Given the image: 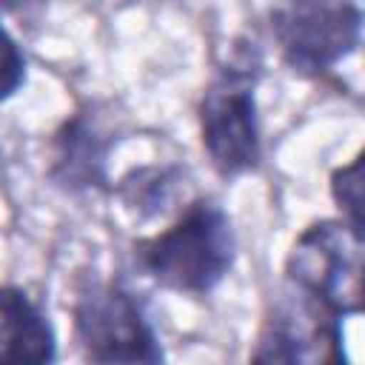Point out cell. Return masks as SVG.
<instances>
[{"label":"cell","mask_w":365,"mask_h":365,"mask_svg":"<svg viewBox=\"0 0 365 365\" xmlns=\"http://www.w3.org/2000/svg\"><path fill=\"white\" fill-rule=\"evenodd\" d=\"M26 83V54L0 20V103L11 100Z\"/></svg>","instance_id":"11"},{"label":"cell","mask_w":365,"mask_h":365,"mask_svg":"<svg viewBox=\"0 0 365 365\" xmlns=\"http://www.w3.org/2000/svg\"><path fill=\"white\" fill-rule=\"evenodd\" d=\"M57 331L17 285H0V365H54Z\"/></svg>","instance_id":"8"},{"label":"cell","mask_w":365,"mask_h":365,"mask_svg":"<svg viewBox=\"0 0 365 365\" xmlns=\"http://www.w3.org/2000/svg\"><path fill=\"white\" fill-rule=\"evenodd\" d=\"M331 200L339 208V220L354 231H362V154L331 171Z\"/></svg>","instance_id":"10"},{"label":"cell","mask_w":365,"mask_h":365,"mask_svg":"<svg viewBox=\"0 0 365 365\" xmlns=\"http://www.w3.org/2000/svg\"><path fill=\"white\" fill-rule=\"evenodd\" d=\"M268 26L285 68L302 80L328 77L362 43V9L356 3L274 6Z\"/></svg>","instance_id":"5"},{"label":"cell","mask_w":365,"mask_h":365,"mask_svg":"<svg viewBox=\"0 0 365 365\" xmlns=\"http://www.w3.org/2000/svg\"><path fill=\"white\" fill-rule=\"evenodd\" d=\"M114 137L91 106L60 120L48 137V180L66 194H91L108 188V157Z\"/></svg>","instance_id":"7"},{"label":"cell","mask_w":365,"mask_h":365,"mask_svg":"<svg viewBox=\"0 0 365 365\" xmlns=\"http://www.w3.org/2000/svg\"><path fill=\"white\" fill-rule=\"evenodd\" d=\"M262 57L254 43H242L211 74L197 103L200 143L211 168L222 180H237L259 168L262 131L257 108V86Z\"/></svg>","instance_id":"2"},{"label":"cell","mask_w":365,"mask_h":365,"mask_svg":"<svg viewBox=\"0 0 365 365\" xmlns=\"http://www.w3.org/2000/svg\"><path fill=\"white\" fill-rule=\"evenodd\" d=\"M137 268L160 288L182 297L211 294L237 262V231L231 214L214 197H197L177 220L131 242Z\"/></svg>","instance_id":"1"},{"label":"cell","mask_w":365,"mask_h":365,"mask_svg":"<svg viewBox=\"0 0 365 365\" xmlns=\"http://www.w3.org/2000/svg\"><path fill=\"white\" fill-rule=\"evenodd\" d=\"M182 182V171L180 168H168V165H143V168H131L117 185V197L120 202L143 217L151 220L157 214H165V208L174 202L177 188Z\"/></svg>","instance_id":"9"},{"label":"cell","mask_w":365,"mask_h":365,"mask_svg":"<svg viewBox=\"0 0 365 365\" xmlns=\"http://www.w3.org/2000/svg\"><path fill=\"white\" fill-rule=\"evenodd\" d=\"M291 294L345 319L362 314V231L339 217L317 220L299 231L285 257Z\"/></svg>","instance_id":"4"},{"label":"cell","mask_w":365,"mask_h":365,"mask_svg":"<svg viewBox=\"0 0 365 365\" xmlns=\"http://www.w3.org/2000/svg\"><path fill=\"white\" fill-rule=\"evenodd\" d=\"M248 365H351L342 319L288 294L259 322Z\"/></svg>","instance_id":"6"},{"label":"cell","mask_w":365,"mask_h":365,"mask_svg":"<svg viewBox=\"0 0 365 365\" xmlns=\"http://www.w3.org/2000/svg\"><path fill=\"white\" fill-rule=\"evenodd\" d=\"M74 342L88 365H165L145 302L117 279H86L71 302Z\"/></svg>","instance_id":"3"}]
</instances>
